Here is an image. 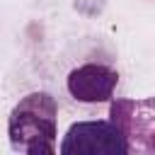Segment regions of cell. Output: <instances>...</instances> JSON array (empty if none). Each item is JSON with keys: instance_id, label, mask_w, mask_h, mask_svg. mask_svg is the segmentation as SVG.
<instances>
[{"instance_id": "cell-1", "label": "cell", "mask_w": 155, "mask_h": 155, "mask_svg": "<svg viewBox=\"0 0 155 155\" xmlns=\"http://www.w3.org/2000/svg\"><path fill=\"white\" fill-rule=\"evenodd\" d=\"M7 136L15 153L53 155L58 136L56 97L44 90L22 97L7 116Z\"/></svg>"}, {"instance_id": "cell-2", "label": "cell", "mask_w": 155, "mask_h": 155, "mask_svg": "<svg viewBox=\"0 0 155 155\" xmlns=\"http://www.w3.org/2000/svg\"><path fill=\"white\" fill-rule=\"evenodd\" d=\"M109 119L119 126L131 155H155V97L111 99Z\"/></svg>"}, {"instance_id": "cell-3", "label": "cell", "mask_w": 155, "mask_h": 155, "mask_svg": "<svg viewBox=\"0 0 155 155\" xmlns=\"http://www.w3.org/2000/svg\"><path fill=\"white\" fill-rule=\"evenodd\" d=\"M61 155H126V140L111 119L75 121L63 136Z\"/></svg>"}, {"instance_id": "cell-4", "label": "cell", "mask_w": 155, "mask_h": 155, "mask_svg": "<svg viewBox=\"0 0 155 155\" xmlns=\"http://www.w3.org/2000/svg\"><path fill=\"white\" fill-rule=\"evenodd\" d=\"M68 92L75 102L82 104H102L111 102L116 85H119V70L109 63H82L68 73Z\"/></svg>"}]
</instances>
